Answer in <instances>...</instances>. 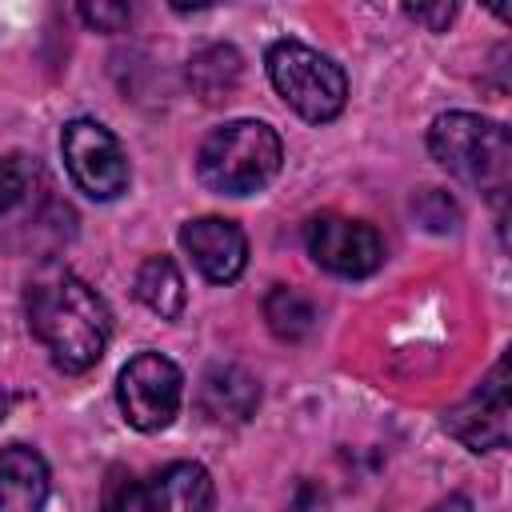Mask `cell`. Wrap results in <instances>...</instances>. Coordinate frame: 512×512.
<instances>
[{
  "mask_svg": "<svg viewBox=\"0 0 512 512\" xmlns=\"http://www.w3.org/2000/svg\"><path fill=\"white\" fill-rule=\"evenodd\" d=\"M404 16H412L428 32H444L452 24V16H456V4H420V8H404Z\"/></svg>",
  "mask_w": 512,
  "mask_h": 512,
  "instance_id": "18",
  "label": "cell"
},
{
  "mask_svg": "<svg viewBox=\"0 0 512 512\" xmlns=\"http://www.w3.org/2000/svg\"><path fill=\"white\" fill-rule=\"evenodd\" d=\"M428 152L448 176L484 192L500 212L512 176V140L500 120L476 112H440L428 124Z\"/></svg>",
  "mask_w": 512,
  "mask_h": 512,
  "instance_id": "2",
  "label": "cell"
},
{
  "mask_svg": "<svg viewBox=\"0 0 512 512\" xmlns=\"http://www.w3.org/2000/svg\"><path fill=\"white\" fill-rule=\"evenodd\" d=\"M8 404H12V400H8V392L0 388V424H4V416H8Z\"/></svg>",
  "mask_w": 512,
  "mask_h": 512,
  "instance_id": "20",
  "label": "cell"
},
{
  "mask_svg": "<svg viewBox=\"0 0 512 512\" xmlns=\"http://www.w3.org/2000/svg\"><path fill=\"white\" fill-rule=\"evenodd\" d=\"M444 432L468 452H496L508 444V356H500L492 372L444 412Z\"/></svg>",
  "mask_w": 512,
  "mask_h": 512,
  "instance_id": "9",
  "label": "cell"
},
{
  "mask_svg": "<svg viewBox=\"0 0 512 512\" xmlns=\"http://www.w3.org/2000/svg\"><path fill=\"white\" fill-rule=\"evenodd\" d=\"M264 68L276 96L308 124H328L348 104L344 68L332 56L308 48L304 40H272L264 52Z\"/></svg>",
  "mask_w": 512,
  "mask_h": 512,
  "instance_id": "4",
  "label": "cell"
},
{
  "mask_svg": "<svg viewBox=\"0 0 512 512\" xmlns=\"http://www.w3.org/2000/svg\"><path fill=\"white\" fill-rule=\"evenodd\" d=\"M284 144L264 120H228L200 140L196 176L216 196H252L280 176Z\"/></svg>",
  "mask_w": 512,
  "mask_h": 512,
  "instance_id": "3",
  "label": "cell"
},
{
  "mask_svg": "<svg viewBox=\"0 0 512 512\" xmlns=\"http://www.w3.org/2000/svg\"><path fill=\"white\" fill-rule=\"evenodd\" d=\"M184 400V372L160 352H136L116 376V404L136 432H164Z\"/></svg>",
  "mask_w": 512,
  "mask_h": 512,
  "instance_id": "7",
  "label": "cell"
},
{
  "mask_svg": "<svg viewBox=\"0 0 512 512\" xmlns=\"http://www.w3.org/2000/svg\"><path fill=\"white\" fill-rule=\"evenodd\" d=\"M132 292L160 320H180L184 308H188V288H184V276H180V268H176L172 256H148L136 268Z\"/></svg>",
  "mask_w": 512,
  "mask_h": 512,
  "instance_id": "14",
  "label": "cell"
},
{
  "mask_svg": "<svg viewBox=\"0 0 512 512\" xmlns=\"http://www.w3.org/2000/svg\"><path fill=\"white\" fill-rule=\"evenodd\" d=\"M264 324L276 340L284 344H300L312 336L316 328V308L304 292L288 288V284H272L268 296H264Z\"/></svg>",
  "mask_w": 512,
  "mask_h": 512,
  "instance_id": "15",
  "label": "cell"
},
{
  "mask_svg": "<svg viewBox=\"0 0 512 512\" xmlns=\"http://www.w3.org/2000/svg\"><path fill=\"white\" fill-rule=\"evenodd\" d=\"M304 244L308 256L340 280H364L384 264V236L368 220H348L336 212L312 216L304 224Z\"/></svg>",
  "mask_w": 512,
  "mask_h": 512,
  "instance_id": "8",
  "label": "cell"
},
{
  "mask_svg": "<svg viewBox=\"0 0 512 512\" xmlns=\"http://www.w3.org/2000/svg\"><path fill=\"white\" fill-rule=\"evenodd\" d=\"M28 328L60 372H88L112 340V312L104 296L72 272H48L28 288Z\"/></svg>",
  "mask_w": 512,
  "mask_h": 512,
  "instance_id": "1",
  "label": "cell"
},
{
  "mask_svg": "<svg viewBox=\"0 0 512 512\" xmlns=\"http://www.w3.org/2000/svg\"><path fill=\"white\" fill-rule=\"evenodd\" d=\"M20 196H24V172H20L16 160H4L0 156V212H8Z\"/></svg>",
  "mask_w": 512,
  "mask_h": 512,
  "instance_id": "17",
  "label": "cell"
},
{
  "mask_svg": "<svg viewBox=\"0 0 512 512\" xmlns=\"http://www.w3.org/2000/svg\"><path fill=\"white\" fill-rule=\"evenodd\" d=\"M428 512H472V504H468V496H460V492H452V496H444V500H436Z\"/></svg>",
  "mask_w": 512,
  "mask_h": 512,
  "instance_id": "19",
  "label": "cell"
},
{
  "mask_svg": "<svg viewBox=\"0 0 512 512\" xmlns=\"http://www.w3.org/2000/svg\"><path fill=\"white\" fill-rule=\"evenodd\" d=\"M196 404L212 424H244L260 404V380L240 364H212L200 376Z\"/></svg>",
  "mask_w": 512,
  "mask_h": 512,
  "instance_id": "11",
  "label": "cell"
},
{
  "mask_svg": "<svg viewBox=\"0 0 512 512\" xmlns=\"http://www.w3.org/2000/svg\"><path fill=\"white\" fill-rule=\"evenodd\" d=\"M240 76H244V56L232 44H204L188 56V84L204 104L228 100Z\"/></svg>",
  "mask_w": 512,
  "mask_h": 512,
  "instance_id": "13",
  "label": "cell"
},
{
  "mask_svg": "<svg viewBox=\"0 0 512 512\" xmlns=\"http://www.w3.org/2000/svg\"><path fill=\"white\" fill-rule=\"evenodd\" d=\"M60 156L72 184L88 200H116L128 192V180H132L128 152L116 140V132L104 128L100 120H88V116L68 120L60 128Z\"/></svg>",
  "mask_w": 512,
  "mask_h": 512,
  "instance_id": "6",
  "label": "cell"
},
{
  "mask_svg": "<svg viewBox=\"0 0 512 512\" xmlns=\"http://www.w3.org/2000/svg\"><path fill=\"white\" fill-rule=\"evenodd\" d=\"M104 512H216V484L196 460H172L144 480L112 468L104 484Z\"/></svg>",
  "mask_w": 512,
  "mask_h": 512,
  "instance_id": "5",
  "label": "cell"
},
{
  "mask_svg": "<svg viewBox=\"0 0 512 512\" xmlns=\"http://www.w3.org/2000/svg\"><path fill=\"white\" fill-rule=\"evenodd\" d=\"M52 492L48 464L28 444L0 448V512H44Z\"/></svg>",
  "mask_w": 512,
  "mask_h": 512,
  "instance_id": "12",
  "label": "cell"
},
{
  "mask_svg": "<svg viewBox=\"0 0 512 512\" xmlns=\"http://www.w3.org/2000/svg\"><path fill=\"white\" fill-rule=\"evenodd\" d=\"M76 16L88 24V28H96V32H120L124 24H128V4H108V0H96V4H80L76 8Z\"/></svg>",
  "mask_w": 512,
  "mask_h": 512,
  "instance_id": "16",
  "label": "cell"
},
{
  "mask_svg": "<svg viewBox=\"0 0 512 512\" xmlns=\"http://www.w3.org/2000/svg\"><path fill=\"white\" fill-rule=\"evenodd\" d=\"M180 248L192 256L208 284H232L248 268V236L236 220L196 216L180 224Z\"/></svg>",
  "mask_w": 512,
  "mask_h": 512,
  "instance_id": "10",
  "label": "cell"
}]
</instances>
